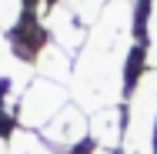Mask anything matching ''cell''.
Wrapping results in <instances>:
<instances>
[{
  "instance_id": "obj_3",
  "label": "cell",
  "mask_w": 157,
  "mask_h": 154,
  "mask_svg": "<svg viewBox=\"0 0 157 154\" xmlns=\"http://www.w3.org/2000/svg\"><path fill=\"white\" fill-rule=\"evenodd\" d=\"M40 137H44L50 148L63 151V154L80 151V148L90 141V114L70 101V104L63 107L60 114H57L54 121H50L44 131H40Z\"/></svg>"
},
{
  "instance_id": "obj_2",
  "label": "cell",
  "mask_w": 157,
  "mask_h": 154,
  "mask_svg": "<svg viewBox=\"0 0 157 154\" xmlns=\"http://www.w3.org/2000/svg\"><path fill=\"white\" fill-rule=\"evenodd\" d=\"M67 104H70V87L67 84L47 81V77H33L27 84V91L20 94V101H17V111H13L17 127L40 134Z\"/></svg>"
},
{
  "instance_id": "obj_7",
  "label": "cell",
  "mask_w": 157,
  "mask_h": 154,
  "mask_svg": "<svg viewBox=\"0 0 157 154\" xmlns=\"http://www.w3.org/2000/svg\"><path fill=\"white\" fill-rule=\"evenodd\" d=\"M0 111H3V91H0Z\"/></svg>"
},
{
  "instance_id": "obj_6",
  "label": "cell",
  "mask_w": 157,
  "mask_h": 154,
  "mask_svg": "<svg viewBox=\"0 0 157 154\" xmlns=\"http://www.w3.org/2000/svg\"><path fill=\"white\" fill-rule=\"evenodd\" d=\"M0 154H10V137H0Z\"/></svg>"
},
{
  "instance_id": "obj_8",
  "label": "cell",
  "mask_w": 157,
  "mask_h": 154,
  "mask_svg": "<svg viewBox=\"0 0 157 154\" xmlns=\"http://www.w3.org/2000/svg\"><path fill=\"white\" fill-rule=\"evenodd\" d=\"M0 91H3V81H0Z\"/></svg>"
},
{
  "instance_id": "obj_5",
  "label": "cell",
  "mask_w": 157,
  "mask_h": 154,
  "mask_svg": "<svg viewBox=\"0 0 157 154\" xmlns=\"http://www.w3.org/2000/svg\"><path fill=\"white\" fill-rule=\"evenodd\" d=\"M10 154H63V151L50 148L37 131H24V127H17L13 137H10Z\"/></svg>"
},
{
  "instance_id": "obj_1",
  "label": "cell",
  "mask_w": 157,
  "mask_h": 154,
  "mask_svg": "<svg viewBox=\"0 0 157 154\" xmlns=\"http://www.w3.org/2000/svg\"><path fill=\"white\" fill-rule=\"evenodd\" d=\"M134 47H137L134 0H110L74 57V74L67 84L70 101L87 114L124 104L134 84V70H130Z\"/></svg>"
},
{
  "instance_id": "obj_4",
  "label": "cell",
  "mask_w": 157,
  "mask_h": 154,
  "mask_svg": "<svg viewBox=\"0 0 157 154\" xmlns=\"http://www.w3.org/2000/svg\"><path fill=\"white\" fill-rule=\"evenodd\" d=\"M124 127H127L124 104H117V107H100V111L90 114V144H94V148H104V151H121V144H124Z\"/></svg>"
}]
</instances>
